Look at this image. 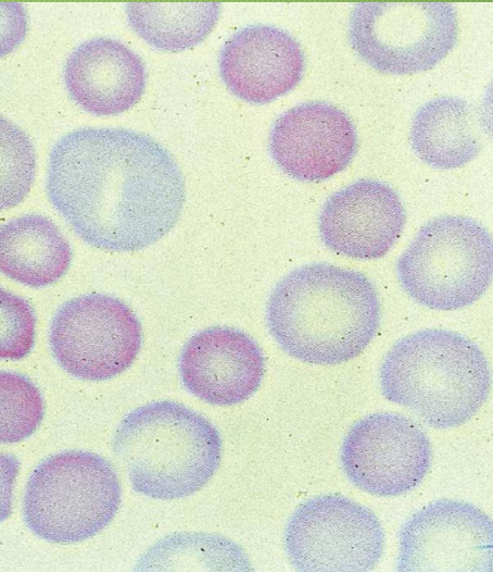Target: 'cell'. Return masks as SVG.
I'll list each match as a JSON object with an SVG mask.
<instances>
[{
	"label": "cell",
	"mask_w": 493,
	"mask_h": 572,
	"mask_svg": "<svg viewBox=\"0 0 493 572\" xmlns=\"http://www.w3.org/2000/svg\"><path fill=\"white\" fill-rule=\"evenodd\" d=\"M50 202L86 244L114 252L144 249L177 223L185 179L153 137L83 127L56 140L48 162Z\"/></svg>",
	"instance_id": "1"
},
{
	"label": "cell",
	"mask_w": 493,
	"mask_h": 572,
	"mask_svg": "<svg viewBox=\"0 0 493 572\" xmlns=\"http://www.w3.org/2000/svg\"><path fill=\"white\" fill-rule=\"evenodd\" d=\"M266 322L289 356L334 365L355 358L370 344L380 323V301L364 274L311 263L294 269L273 288Z\"/></svg>",
	"instance_id": "2"
},
{
	"label": "cell",
	"mask_w": 493,
	"mask_h": 572,
	"mask_svg": "<svg viewBox=\"0 0 493 572\" xmlns=\"http://www.w3.org/2000/svg\"><path fill=\"white\" fill-rule=\"evenodd\" d=\"M385 399L435 428L471 419L488 398L491 372L481 349L464 335L427 328L397 340L379 371Z\"/></svg>",
	"instance_id": "3"
},
{
	"label": "cell",
	"mask_w": 493,
	"mask_h": 572,
	"mask_svg": "<svg viewBox=\"0 0 493 572\" xmlns=\"http://www.w3.org/2000/svg\"><path fill=\"white\" fill-rule=\"evenodd\" d=\"M112 449L136 493L167 500L190 496L211 480L220 463L223 442L200 413L159 400L122 419Z\"/></svg>",
	"instance_id": "4"
},
{
	"label": "cell",
	"mask_w": 493,
	"mask_h": 572,
	"mask_svg": "<svg viewBox=\"0 0 493 572\" xmlns=\"http://www.w3.org/2000/svg\"><path fill=\"white\" fill-rule=\"evenodd\" d=\"M121 500L117 473L106 459L90 451L65 450L42 460L29 475L23 518L39 538L78 543L104 530Z\"/></svg>",
	"instance_id": "5"
},
{
	"label": "cell",
	"mask_w": 493,
	"mask_h": 572,
	"mask_svg": "<svg viewBox=\"0 0 493 572\" xmlns=\"http://www.w3.org/2000/svg\"><path fill=\"white\" fill-rule=\"evenodd\" d=\"M492 239L475 220L444 215L426 223L399 258L404 290L419 304L450 311L476 302L492 279Z\"/></svg>",
	"instance_id": "6"
},
{
	"label": "cell",
	"mask_w": 493,
	"mask_h": 572,
	"mask_svg": "<svg viewBox=\"0 0 493 572\" xmlns=\"http://www.w3.org/2000/svg\"><path fill=\"white\" fill-rule=\"evenodd\" d=\"M457 38V13L444 2H362L349 20L353 50L382 73L430 70L452 51Z\"/></svg>",
	"instance_id": "7"
},
{
	"label": "cell",
	"mask_w": 493,
	"mask_h": 572,
	"mask_svg": "<svg viewBox=\"0 0 493 572\" xmlns=\"http://www.w3.org/2000/svg\"><path fill=\"white\" fill-rule=\"evenodd\" d=\"M283 543L298 571L367 572L383 555L384 532L367 507L327 494L312 497L294 510Z\"/></svg>",
	"instance_id": "8"
},
{
	"label": "cell",
	"mask_w": 493,
	"mask_h": 572,
	"mask_svg": "<svg viewBox=\"0 0 493 572\" xmlns=\"http://www.w3.org/2000/svg\"><path fill=\"white\" fill-rule=\"evenodd\" d=\"M49 344L66 373L102 382L134 363L142 345V328L135 312L121 299L87 294L69 299L55 312Z\"/></svg>",
	"instance_id": "9"
},
{
	"label": "cell",
	"mask_w": 493,
	"mask_h": 572,
	"mask_svg": "<svg viewBox=\"0 0 493 572\" xmlns=\"http://www.w3.org/2000/svg\"><path fill=\"white\" fill-rule=\"evenodd\" d=\"M431 444L412 419L393 412L369 414L347 431L340 452L347 480L379 497L408 493L425 478Z\"/></svg>",
	"instance_id": "10"
},
{
	"label": "cell",
	"mask_w": 493,
	"mask_h": 572,
	"mask_svg": "<svg viewBox=\"0 0 493 572\" xmlns=\"http://www.w3.org/2000/svg\"><path fill=\"white\" fill-rule=\"evenodd\" d=\"M401 572H492L493 525L478 507L439 499L415 512L400 532Z\"/></svg>",
	"instance_id": "11"
},
{
	"label": "cell",
	"mask_w": 493,
	"mask_h": 572,
	"mask_svg": "<svg viewBox=\"0 0 493 572\" xmlns=\"http://www.w3.org/2000/svg\"><path fill=\"white\" fill-rule=\"evenodd\" d=\"M268 149L287 175L302 182H320L352 162L357 150L356 128L349 115L333 104L304 102L277 117Z\"/></svg>",
	"instance_id": "12"
},
{
	"label": "cell",
	"mask_w": 493,
	"mask_h": 572,
	"mask_svg": "<svg viewBox=\"0 0 493 572\" xmlns=\"http://www.w3.org/2000/svg\"><path fill=\"white\" fill-rule=\"evenodd\" d=\"M178 371L184 387L214 406H232L249 399L261 386L265 359L246 333L229 326H211L184 345Z\"/></svg>",
	"instance_id": "13"
},
{
	"label": "cell",
	"mask_w": 493,
	"mask_h": 572,
	"mask_svg": "<svg viewBox=\"0 0 493 572\" xmlns=\"http://www.w3.org/2000/svg\"><path fill=\"white\" fill-rule=\"evenodd\" d=\"M405 209L387 183L359 179L332 194L324 203L318 228L333 252L374 260L390 251L403 232Z\"/></svg>",
	"instance_id": "14"
},
{
	"label": "cell",
	"mask_w": 493,
	"mask_h": 572,
	"mask_svg": "<svg viewBox=\"0 0 493 572\" xmlns=\"http://www.w3.org/2000/svg\"><path fill=\"white\" fill-rule=\"evenodd\" d=\"M218 66L224 84L236 97L265 104L300 83L305 59L289 33L261 24L235 33L222 48Z\"/></svg>",
	"instance_id": "15"
},
{
	"label": "cell",
	"mask_w": 493,
	"mask_h": 572,
	"mask_svg": "<svg viewBox=\"0 0 493 572\" xmlns=\"http://www.w3.org/2000/svg\"><path fill=\"white\" fill-rule=\"evenodd\" d=\"M71 98L86 112L113 115L135 105L144 92L146 65L123 42L96 37L76 47L64 66Z\"/></svg>",
	"instance_id": "16"
},
{
	"label": "cell",
	"mask_w": 493,
	"mask_h": 572,
	"mask_svg": "<svg viewBox=\"0 0 493 572\" xmlns=\"http://www.w3.org/2000/svg\"><path fill=\"white\" fill-rule=\"evenodd\" d=\"M482 129L473 104L459 97L441 96L417 110L409 136L412 148L422 162L437 169H456L478 156Z\"/></svg>",
	"instance_id": "17"
},
{
	"label": "cell",
	"mask_w": 493,
	"mask_h": 572,
	"mask_svg": "<svg viewBox=\"0 0 493 572\" xmlns=\"http://www.w3.org/2000/svg\"><path fill=\"white\" fill-rule=\"evenodd\" d=\"M72 249L47 216L25 214L0 224V273L33 288L61 279L72 263Z\"/></svg>",
	"instance_id": "18"
},
{
	"label": "cell",
	"mask_w": 493,
	"mask_h": 572,
	"mask_svg": "<svg viewBox=\"0 0 493 572\" xmlns=\"http://www.w3.org/2000/svg\"><path fill=\"white\" fill-rule=\"evenodd\" d=\"M220 14L219 3H128L126 16L134 32L152 47L180 51L202 42Z\"/></svg>",
	"instance_id": "19"
},
{
	"label": "cell",
	"mask_w": 493,
	"mask_h": 572,
	"mask_svg": "<svg viewBox=\"0 0 493 572\" xmlns=\"http://www.w3.org/2000/svg\"><path fill=\"white\" fill-rule=\"evenodd\" d=\"M178 533L155 543L139 560V570H192V564L205 570L250 571V561L240 546L213 534Z\"/></svg>",
	"instance_id": "20"
},
{
	"label": "cell",
	"mask_w": 493,
	"mask_h": 572,
	"mask_svg": "<svg viewBox=\"0 0 493 572\" xmlns=\"http://www.w3.org/2000/svg\"><path fill=\"white\" fill-rule=\"evenodd\" d=\"M45 414L39 388L23 374L0 371V444L31 436Z\"/></svg>",
	"instance_id": "21"
},
{
	"label": "cell",
	"mask_w": 493,
	"mask_h": 572,
	"mask_svg": "<svg viewBox=\"0 0 493 572\" xmlns=\"http://www.w3.org/2000/svg\"><path fill=\"white\" fill-rule=\"evenodd\" d=\"M36 173V152L29 137L0 115V212L22 202Z\"/></svg>",
	"instance_id": "22"
},
{
	"label": "cell",
	"mask_w": 493,
	"mask_h": 572,
	"mask_svg": "<svg viewBox=\"0 0 493 572\" xmlns=\"http://www.w3.org/2000/svg\"><path fill=\"white\" fill-rule=\"evenodd\" d=\"M36 316L22 297L0 287V360L25 358L35 345Z\"/></svg>",
	"instance_id": "23"
},
{
	"label": "cell",
	"mask_w": 493,
	"mask_h": 572,
	"mask_svg": "<svg viewBox=\"0 0 493 572\" xmlns=\"http://www.w3.org/2000/svg\"><path fill=\"white\" fill-rule=\"evenodd\" d=\"M28 16L23 4L0 2V58L14 51L26 37Z\"/></svg>",
	"instance_id": "24"
},
{
	"label": "cell",
	"mask_w": 493,
	"mask_h": 572,
	"mask_svg": "<svg viewBox=\"0 0 493 572\" xmlns=\"http://www.w3.org/2000/svg\"><path fill=\"white\" fill-rule=\"evenodd\" d=\"M20 462L10 453L0 452V523L5 521L13 509V490Z\"/></svg>",
	"instance_id": "25"
}]
</instances>
